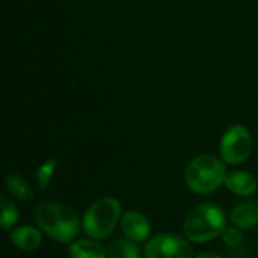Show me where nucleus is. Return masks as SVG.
<instances>
[{"label": "nucleus", "instance_id": "2eb2a0df", "mask_svg": "<svg viewBox=\"0 0 258 258\" xmlns=\"http://www.w3.org/2000/svg\"><path fill=\"white\" fill-rule=\"evenodd\" d=\"M56 160L54 159H48L45 160L36 171V183H38V187L41 190H45L47 186L50 184L53 175H54V171H56Z\"/></svg>", "mask_w": 258, "mask_h": 258}, {"label": "nucleus", "instance_id": "ddd939ff", "mask_svg": "<svg viewBox=\"0 0 258 258\" xmlns=\"http://www.w3.org/2000/svg\"><path fill=\"white\" fill-rule=\"evenodd\" d=\"M109 258H141V249L133 240L118 239L109 246Z\"/></svg>", "mask_w": 258, "mask_h": 258}, {"label": "nucleus", "instance_id": "0eeeda50", "mask_svg": "<svg viewBox=\"0 0 258 258\" xmlns=\"http://www.w3.org/2000/svg\"><path fill=\"white\" fill-rule=\"evenodd\" d=\"M121 231L125 239L133 240L136 243L145 242L151 234V225L148 219L138 210L125 212L121 218Z\"/></svg>", "mask_w": 258, "mask_h": 258}, {"label": "nucleus", "instance_id": "f257e3e1", "mask_svg": "<svg viewBox=\"0 0 258 258\" xmlns=\"http://www.w3.org/2000/svg\"><path fill=\"white\" fill-rule=\"evenodd\" d=\"M35 222L48 237L59 243H71L80 230V221L74 209L48 201L35 209Z\"/></svg>", "mask_w": 258, "mask_h": 258}, {"label": "nucleus", "instance_id": "20e7f679", "mask_svg": "<svg viewBox=\"0 0 258 258\" xmlns=\"http://www.w3.org/2000/svg\"><path fill=\"white\" fill-rule=\"evenodd\" d=\"M121 203L113 197H103L92 203L82 219V228L91 239L109 237L121 221Z\"/></svg>", "mask_w": 258, "mask_h": 258}, {"label": "nucleus", "instance_id": "f3484780", "mask_svg": "<svg viewBox=\"0 0 258 258\" xmlns=\"http://www.w3.org/2000/svg\"><path fill=\"white\" fill-rule=\"evenodd\" d=\"M195 258H222L221 255H218L216 252H203L200 255H197Z\"/></svg>", "mask_w": 258, "mask_h": 258}, {"label": "nucleus", "instance_id": "9b49d317", "mask_svg": "<svg viewBox=\"0 0 258 258\" xmlns=\"http://www.w3.org/2000/svg\"><path fill=\"white\" fill-rule=\"evenodd\" d=\"M68 255L70 258H107V252L95 239H82L70 245Z\"/></svg>", "mask_w": 258, "mask_h": 258}, {"label": "nucleus", "instance_id": "423d86ee", "mask_svg": "<svg viewBox=\"0 0 258 258\" xmlns=\"http://www.w3.org/2000/svg\"><path fill=\"white\" fill-rule=\"evenodd\" d=\"M145 258H194L190 240L174 233H162L148 240Z\"/></svg>", "mask_w": 258, "mask_h": 258}, {"label": "nucleus", "instance_id": "7ed1b4c3", "mask_svg": "<svg viewBox=\"0 0 258 258\" xmlns=\"http://www.w3.org/2000/svg\"><path fill=\"white\" fill-rule=\"evenodd\" d=\"M227 175L228 174L222 160L212 154H201L195 157L187 165L184 172L187 187L198 195L215 192L221 184L225 183Z\"/></svg>", "mask_w": 258, "mask_h": 258}, {"label": "nucleus", "instance_id": "1a4fd4ad", "mask_svg": "<svg viewBox=\"0 0 258 258\" xmlns=\"http://www.w3.org/2000/svg\"><path fill=\"white\" fill-rule=\"evenodd\" d=\"M225 187L237 197H251L258 187L257 178L246 171H236L227 175Z\"/></svg>", "mask_w": 258, "mask_h": 258}, {"label": "nucleus", "instance_id": "9d476101", "mask_svg": "<svg viewBox=\"0 0 258 258\" xmlns=\"http://www.w3.org/2000/svg\"><path fill=\"white\" fill-rule=\"evenodd\" d=\"M9 242L21 251H35L41 245L42 236L36 227L23 225L11 231Z\"/></svg>", "mask_w": 258, "mask_h": 258}, {"label": "nucleus", "instance_id": "4468645a", "mask_svg": "<svg viewBox=\"0 0 258 258\" xmlns=\"http://www.w3.org/2000/svg\"><path fill=\"white\" fill-rule=\"evenodd\" d=\"M0 203H2V228L5 231H8L18 221V209H17L15 203L6 195L2 197Z\"/></svg>", "mask_w": 258, "mask_h": 258}, {"label": "nucleus", "instance_id": "39448f33", "mask_svg": "<svg viewBox=\"0 0 258 258\" xmlns=\"http://www.w3.org/2000/svg\"><path fill=\"white\" fill-rule=\"evenodd\" d=\"M254 141L249 130L243 125L230 127L221 141V157L225 163L240 165L252 153Z\"/></svg>", "mask_w": 258, "mask_h": 258}, {"label": "nucleus", "instance_id": "f03ea898", "mask_svg": "<svg viewBox=\"0 0 258 258\" xmlns=\"http://www.w3.org/2000/svg\"><path fill=\"white\" fill-rule=\"evenodd\" d=\"M227 228V216L222 207L213 203H204L197 206L184 221V236L194 243H206L222 233Z\"/></svg>", "mask_w": 258, "mask_h": 258}, {"label": "nucleus", "instance_id": "f8f14e48", "mask_svg": "<svg viewBox=\"0 0 258 258\" xmlns=\"http://www.w3.org/2000/svg\"><path fill=\"white\" fill-rule=\"evenodd\" d=\"M6 190L20 201L33 200V192L29 183L20 174H9L6 177Z\"/></svg>", "mask_w": 258, "mask_h": 258}, {"label": "nucleus", "instance_id": "6e6552de", "mask_svg": "<svg viewBox=\"0 0 258 258\" xmlns=\"http://www.w3.org/2000/svg\"><path fill=\"white\" fill-rule=\"evenodd\" d=\"M234 227L240 230H251L258 225V200H245L239 203L230 215Z\"/></svg>", "mask_w": 258, "mask_h": 258}, {"label": "nucleus", "instance_id": "dca6fc26", "mask_svg": "<svg viewBox=\"0 0 258 258\" xmlns=\"http://www.w3.org/2000/svg\"><path fill=\"white\" fill-rule=\"evenodd\" d=\"M222 239L225 242V245L231 246V248H236L240 245L242 242V233H240V228L237 227H231V228H225V231L222 233Z\"/></svg>", "mask_w": 258, "mask_h": 258}]
</instances>
